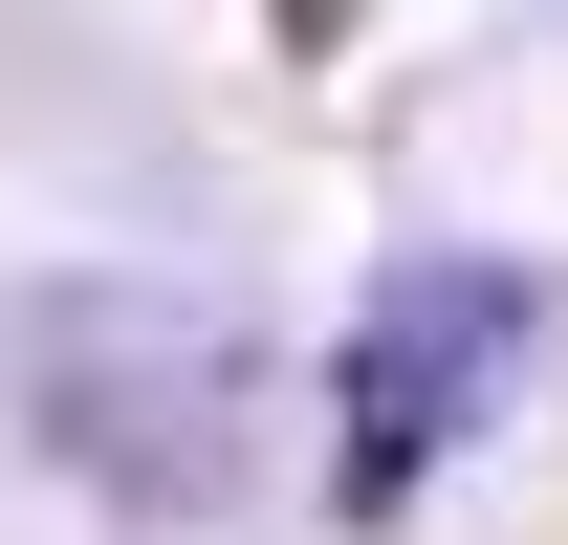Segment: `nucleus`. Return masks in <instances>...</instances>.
I'll use <instances>...</instances> for the list:
<instances>
[{
	"label": "nucleus",
	"mask_w": 568,
	"mask_h": 545,
	"mask_svg": "<svg viewBox=\"0 0 568 545\" xmlns=\"http://www.w3.org/2000/svg\"><path fill=\"white\" fill-rule=\"evenodd\" d=\"M0 371H22V436L44 459L88 502H153V524L241 502V459H263V349L219 306H175V284H44Z\"/></svg>",
	"instance_id": "obj_1"
},
{
	"label": "nucleus",
	"mask_w": 568,
	"mask_h": 545,
	"mask_svg": "<svg viewBox=\"0 0 568 545\" xmlns=\"http://www.w3.org/2000/svg\"><path fill=\"white\" fill-rule=\"evenodd\" d=\"M525 349H547V284H525V263H394V284L351 306V436H328V502L394 524V502L525 393Z\"/></svg>",
	"instance_id": "obj_2"
}]
</instances>
